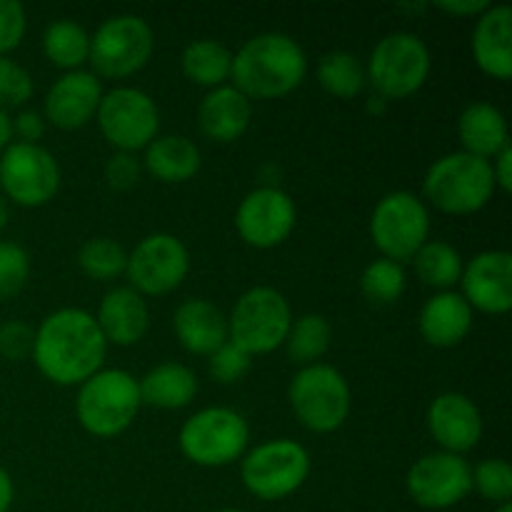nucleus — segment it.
<instances>
[{
    "label": "nucleus",
    "instance_id": "obj_4",
    "mask_svg": "<svg viewBox=\"0 0 512 512\" xmlns=\"http://www.w3.org/2000/svg\"><path fill=\"white\" fill-rule=\"evenodd\" d=\"M140 405L143 400L133 375L118 368L98 370L85 383H80L75 415L95 438H115L130 428Z\"/></svg>",
    "mask_w": 512,
    "mask_h": 512
},
{
    "label": "nucleus",
    "instance_id": "obj_46",
    "mask_svg": "<svg viewBox=\"0 0 512 512\" xmlns=\"http://www.w3.org/2000/svg\"><path fill=\"white\" fill-rule=\"evenodd\" d=\"M13 143V118L0 108V150H5Z\"/></svg>",
    "mask_w": 512,
    "mask_h": 512
},
{
    "label": "nucleus",
    "instance_id": "obj_26",
    "mask_svg": "<svg viewBox=\"0 0 512 512\" xmlns=\"http://www.w3.org/2000/svg\"><path fill=\"white\" fill-rule=\"evenodd\" d=\"M140 400L160 410H180L193 403L198 378L188 365L160 363L138 380Z\"/></svg>",
    "mask_w": 512,
    "mask_h": 512
},
{
    "label": "nucleus",
    "instance_id": "obj_28",
    "mask_svg": "<svg viewBox=\"0 0 512 512\" xmlns=\"http://www.w3.org/2000/svg\"><path fill=\"white\" fill-rule=\"evenodd\" d=\"M180 68H183L185 78L193 80L195 85H205V88L213 90L225 85V80L230 78L233 53L220 40L200 38L185 45Z\"/></svg>",
    "mask_w": 512,
    "mask_h": 512
},
{
    "label": "nucleus",
    "instance_id": "obj_7",
    "mask_svg": "<svg viewBox=\"0 0 512 512\" xmlns=\"http://www.w3.org/2000/svg\"><path fill=\"white\" fill-rule=\"evenodd\" d=\"M288 398L295 418L313 433H335L350 415V385L333 365L300 368L290 380Z\"/></svg>",
    "mask_w": 512,
    "mask_h": 512
},
{
    "label": "nucleus",
    "instance_id": "obj_14",
    "mask_svg": "<svg viewBox=\"0 0 512 512\" xmlns=\"http://www.w3.org/2000/svg\"><path fill=\"white\" fill-rule=\"evenodd\" d=\"M190 270V255L183 240L170 233H153L140 240L128 255L125 275L140 295L173 293Z\"/></svg>",
    "mask_w": 512,
    "mask_h": 512
},
{
    "label": "nucleus",
    "instance_id": "obj_51",
    "mask_svg": "<svg viewBox=\"0 0 512 512\" xmlns=\"http://www.w3.org/2000/svg\"><path fill=\"white\" fill-rule=\"evenodd\" d=\"M213 512H245V510H238V508H223V510H213Z\"/></svg>",
    "mask_w": 512,
    "mask_h": 512
},
{
    "label": "nucleus",
    "instance_id": "obj_3",
    "mask_svg": "<svg viewBox=\"0 0 512 512\" xmlns=\"http://www.w3.org/2000/svg\"><path fill=\"white\" fill-rule=\"evenodd\" d=\"M490 160L465 150L435 160L423 180V193L438 210L450 215H473L490 203L495 193Z\"/></svg>",
    "mask_w": 512,
    "mask_h": 512
},
{
    "label": "nucleus",
    "instance_id": "obj_23",
    "mask_svg": "<svg viewBox=\"0 0 512 512\" xmlns=\"http://www.w3.org/2000/svg\"><path fill=\"white\" fill-rule=\"evenodd\" d=\"M253 120V105L235 85H220L203 98L198 108V123L205 138L215 143H233L248 130Z\"/></svg>",
    "mask_w": 512,
    "mask_h": 512
},
{
    "label": "nucleus",
    "instance_id": "obj_40",
    "mask_svg": "<svg viewBox=\"0 0 512 512\" xmlns=\"http://www.w3.org/2000/svg\"><path fill=\"white\" fill-rule=\"evenodd\" d=\"M25 35V8L18 0H0V55H8Z\"/></svg>",
    "mask_w": 512,
    "mask_h": 512
},
{
    "label": "nucleus",
    "instance_id": "obj_49",
    "mask_svg": "<svg viewBox=\"0 0 512 512\" xmlns=\"http://www.w3.org/2000/svg\"><path fill=\"white\" fill-rule=\"evenodd\" d=\"M8 218H10V208H8V200L3 198V195H0V230L5 228V225H8Z\"/></svg>",
    "mask_w": 512,
    "mask_h": 512
},
{
    "label": "nucleus",
    "instance_id": "obj_20",
    "mask_svg": "<svg viewBox=\"0 0 512 512\" xmlns=\"http://www.w3.org/2000/svg\"><path fill=\"white\" fill-rule=\"evenodd\" d=\"M473 58L483 73L498 80L512 75V8L490 5L473 30Z\"/></svg>",
    "mask_w": 512,
    "mask_h": 512
},
{
    "label": "nucleus",
    "instance_id": "obj_32",
    "mask_svg": "<svg viewBox=\"0 0 512 512\" xmlns=\"http://www.w3.org/2000/svg\"><path fill=\"white\" fill-rule=\"evenodd\" d=\"M318 83L323 85L325 93L335 95V98H355L363 93L368 75H365L358 55L348 53V50H333L320 58Z\"/></svg>",
    "mask_w": 512,
    "mask_h": 512
},
{
    "label": "nucleus",
    "instance_id": "obj_34",
    "mask_svg": "<svg viewBox=\"0 0 512 512\" xmlns=\"http://www.w3.org/2000/svg\"><path fill=\"white\" fill-rule=\"evenodd\" d=\"M128 253L113 238H90L78 250V265L88 278L113 280L125 273Z\"/></svg>",
    "mask_w": 512,
    "mask_h": 512
},
{
    "label": "nucleus",
    "instance_id": "obj_41",
    "mask_svg": "<svg viewBox=\"0 0 512 512\" xmlns=\"http://www.w3.org/2000/svg\"><path fill=\"white\" fill-rule=\"evenodd\" d=\"M105 180L113 190H130L140 180V160L135 153H115L105 163Z\"/></svg>",
    "mask_w": 512,
    "mask_h": 512
},
{
    "label": "nucleus",
    "instance_id": "obj_17",
    "mask_svg": "<svg viewBox=\"0 0 512 512\" xmlns=\"http://www.w3.org/2000/svg\"><path fill=\"white\" fill-rule=\"evenodd\" d=\"M463 298L470 308L503 315L512 308V255L508 250H483L460 275Z\"/></svg>",
    "mask_w": 512,
    "mask_h": 512
},
{
    "label": "nucleus",
    "instance_id": "obj_39",
    "mask_svg": "<svg viewBox=\"0 0 512 512\" xmlns=\"http://www.w3.org/2000/svg\"><path fill=\"white\" fill-rule=\"evenodd\" d=\"M35 330L23 320H8L0 325V355L8 360H25L33 355Z\"/></svg>",
    "mask_w": 512,
    "mask_h": 512
},
{
    "label": "nucleus",
    "instance_id": "obj_30",
    "mask_svg": "<svg viewBox=\"0 0 512 512\" xmlns=\"http://www.w3.org/2000/svg\"><path fill=\"white\" fill-rule=\"evenodd\" d=\"M330 340H333V328H330L328 318L318 313L300 315L298 320L290 323L288 338H285V350H288V358L295 365H315L330 348Z\"/></svg>",
    "mask_w": 512,
    "mask_h": 512
},
{
    "label": "nucleus",
    "instance_id": "obj_22",
    "mask_svg": "<svg viewBox=\"0 0 512 512\" xmlns=\"http://www.w3.org/2000/svg\"><path fill=\"white\" fill-rule=\"evenodd\" d=\"M173 330L180 345L193 355H213L228 343V318L205 298L180 303L173 315Z\"/></svg>",
    "mask_w": 512,
    "mask_h": 512
},
{
    "label": "nucleus",
    "instance_id": "obj_43",
    "mask_svg": "<svg viewBox=\"0 0 512 512\" xmlns=\"http://www.w3.org/2000/svg\"><path fill=\"white\" fill-rule=\"evenodd\" d=\"M433 5L443 13L458 15V18H478L490 8L488 0H438Z\"/></svg>",
    "mask_w": 512,
    "mask_h": 512
},
{
    "label": "nucleus",
    "instance_id": "obj_24",
    "mask_svg": "<svg viewBox=\"0 0 512 512\" xmlns=\"http://www.w3.org/2000/svg\"><path fill=\"white\" fill-rule=\"evenodd\" d=\"M420 335L433 348H453L468 338L473 328V308L455 290L433 295L420 310Z\"/></svg>",
    "mask_w": 512,
    "mask_h": 512
},
{
    "label": "nucleus",
    "instance_id": "obj_1",
    "mask_svg": "<svg viewBox=\"0 0 512 512\" xmlns=\"http://www.w3.org/2000/svg\"><path fill=\"white\" fill-rule=\"evenodd\" d=\"M105 343L93 315L83 308H60L35 330L33 360L58 385H80L100 370Z\"/></svg>",
    "mask_w": 512,
    "mask_h": 512
},
{
    "label": "nucleus",
    "instance_id": "obj_35",
    "mask_svg": "<svg viewBox=\"0 0 512 512\" xmlns=\"http://www.w3.org/2000/svg\"><path fill=\"white\" fill-rule=\"evenodd\" d=\"M473 488L490 503L505 505L512 498V468L508 460L488 458L475 465Z\"/></svg>",
    "mask_w": 512,
    "mask_h": 512
},
{
    "label": "nucleus",
    "instance_id": "obj_47",
    "mask_svg": "<svg viewBox=\"0 0 512 512\" xmlns=\"http://www.w3.org/2000/svg\"><path fill=\"white\" fill-rule=\"evenodd\" d=\"M428 8L430 5L423 3V0H420V3H400L398 5L400 13H408V15H420V13H425Z\"/></svg>",
    "mask_w": 512,
    "mask_h": 512
},
{
    "label": "nucleus",
    "instance_id": "obj_44",
    "mask_svg": "<svg viewBox=\"0 0 512 512\" xmlns=\"http://www.w3.org/2000/svg\"><path fill=\"white\" fill-rule=\"evenodd\" d=\"M490 165H493L495 185H500L505 193H510L512 190V148L510 145H505V148L495 155V160Z\"/></svg>",
    "mask_w": 512,
    "mask_h": 512
},
{
    "label": "nucleus",
    "instance_id": "obj_18",
    "mask_svg": "<svg viewBox=\"0 0 512 512\" xmlns=\"http://www.w3.org/2000/svg\"><path fill=\"white\" fill-rule=\"evenodd\" d=\"M428 430L445 453L463 455L480 443L483 415L463 393H443L430 403Z\"/></svg>",
    "mask_w": 512,
    "mask_h": 512
},
{
    "label": "nucleus",
    "instance_id": "obj_27",
    "mask_svg": "<svg viewBox=\"0 0 512 512\" xmlns=\"http://www.w3.org/2000/svg\"><path fill=\"white\" fill-rule=\"evenodd\" d=\"M200 150L185 135H158L145 148L143 165L163 183H185L200 170Z\"/></svg>",
    "mask_w": 512,
    "mask_h": 512
},
{
    "label": "nucleus",
    "instance_id": "obj_33",
    "mask_svg": "<svg viewBox=\"0 0 512 512\" xmlns=\"http://www.w3.org/2000/svg\"><path fill=\"white\" fill-rule=\"evenodd\" d=\"M360 290L373 305H393L405 293V270L395 260L378 258L360 275Z\"/></svg>",
    "mask_w": 512,
    "mask_h": 512
},
{
    "label": "nucleus",
    "instance_id": "obj_12",
    "mask_svg": "<svg viewBox=\"0 0 512 512\" xmlns=\"http://www.w3.org/2000/svg\"><path fill=\"white\" fill-rule=\"evenodd\" d=\"M100 133L120 153H135L148 148L150 140L158 138L160 113L155 100L145 90L120 85L103 93L95 113Z\"/></svg>",
    "mask_w": 512,
    "mask_h": 512
},
{
    "label": "nucleus",
    "instance_id": "obj_11",
    "mask_svg": "<svg viewBox=\"0 0 512 512\" xmlns=\"http://www.w3.org/2000/svg\"><path fill=\"white\" fill-rule=\"evenodd\" d=\"M155 38L148 20L140 15L123 13L103 20L90 38V65L103 78H128L145 68L153 55Z\"/></svg>",
    "mask_w": 512,
    "mask_h": 512
},
{
    "label": "nucleus",
    "instance_id": "obj_13",
    "mask_svg": "<svg viewBox=\"0 0 512 512\" xmlns=\"http://www.w3.org/2000/svg\"><path fill=\"white\" fill-rule=\"evenodd\" d=\"M0 188L5 200L23 208H40L60 188L58 160L40 145L10 143L0 155Z\"/></svg>",
    "mask_w": 512,
    "mask_h": 512
},
{
    "label": "nucleus",
    "instance_id": "obj_5",
    "mask_svg": "<svg viewBox=\"0 0 512 512\" xmlns=\"http://www.w3.org/2000/svg\"><path fill=\"white\" fill-rule=\"evenodd\" d=\"M430 50L415 33H390L375 43L370 53L368 83L375 95L390 100H403L418 93L430 75Z\"/></svg>",
    "mask_w": 512,
    "mask_h": 512
},
{
    "label": "nucleus",
    "instance_id": "obj_29",
    "mask_svg": "<svg viewBox=\"0 0 512 512\" xmlns=\"http://www.w3.org/2000/svg\"><path fill=\"white\" fill-rule=\"evenodd\" d=\"M43 50L50 63L58 65V68L80 70V65L88 63L90 35L75 20H53L43 33Z\"/></svg>",
    "mask_w": 512,
    "mask_h": 512
},
{
    "label": "nucleus",
    "instance_id": "obj_38",
    "mask_svg": "<svg viewBox=\"0 0 512 512\" xmlns=\"http://www.w3.org/2000/svg\"><path fill=\"white\" fill-rule=\"evenodd\" d=\"M33 75L8 55H0V108L23 105L33 95Z\"/></svg>",
    "mask_w": 512,
    "mask_h": 512
},
{
    "label": "nucleus",
    "instance_id": "obj_15",
    "mask_svg": "<svg viewBox=\"0 0 512 512\" xmlns=\"http://www.w3.org/2000/svg\"><path fill=\"white\" fill-rule=\"evenodd\" d=\"M405 488L420 508H453L473 490V468L463 455L440 450V453H430L415 460L405 478Z\"/></svg>",
    "mask_w": 512,
    "mask_h": 512
},
{
    "label": "nucleus",
    "instance_id": "obj_31",
    "mask_svg": "<svg viewBox=\"0 0 512 512\" xmlns=\"http://www.w3.org/2000/svg\"><path fill=\"white\" fill-rule=\"evenodd\" d=\"M413 265L418 278L425 285H433V288L450 290L455 283H460V275H463V255L453 248L445 240H428L418 253L413 255Z\"/></svg>",
    "mask_w": 512,
    "mask_h": 512
},
{
    "label": "nucleus",
    "instance_id": "obj_42",
    "mask_svg": "<svg viewBox=\"0 0 512 512\" xmlns=\"http://www.w3.org/2000/svg\"><path fill=\"white\" fill-rule=\"evenodd\" d=\"M45 133V120L43 115L35 113V110H20L13 118V135H18V143L38 145V140Z\"/></svg>",
    "mask_w": 512,
    "mask_h": 512
},
{
    "label": "nucleus",
    "instance_id": "obj_9",
    "mask_svg": "<svg viewBox=\"0 0 512 512\" xmlns=\"http://www.w3.org/2000/svg\"><path fill=\"white\" fill-rule=\"evenodd\" d=\"M310 475V455L288 438L268 440L243 455L240 480L260 500H283L303 488Z\"/></svg>",
    "mask_w": 512,
    "mask_h": 512
},
{
    "label": "nucleus",
    "instance_id": "obj_48",
    "mask_svg": "<svg viewBox=\"0 0 512 512\" xmlns=\"http://www.w3.org/2000/svg\"><path fill=\"white\" fill-rule=\"evenodd\" d=\"M385 105H388V100L385 98H380V95H370V100H368V113H373V115H380L385 110Z\"/></svg>",
    "mask_w": 512,
    "mask_h": 512
},
{
    "label": "nucleus",
    "instance_id": "obj_19",
    "mask_svg": "<svg viewBox=\"0 0 512 512\" xmlns=\"http://www.w3.org/2000/svg\"><path fill=\"white\" fill-rule=\"evenodd\" d=\"M103 88L90 70H68L45 95V118L60 130H78L98 113Z\"/></svg>",
    "mask_w": 512,
    "mask_h": 512
},
{
    "label": "nucleus",
    "instance_id": "obj_37",
    "mask_svg": "<svg viewBox=\"0 0 512 512\" xmlns=\"http://www.w3.org/2000/svg\"><path fill=\"white\" fill-rule=\"evenodd\" d=\"M210 363H208V373L215 383L220 385H233L238 380L245 378V373L250 370V358L243 348H238L235 343H223L213 355H208Z\"/></svg>",
    "mask_w": 512,
    "mask_h": 512
},
{
    "label": "nucleus",
    "instance_id": "obj_50",
    "mask_svg": "<svg viewBox=\"0 0 512 512\" xmlns=\"http://www.w3.org/2000/svg\"><path fill=\"white\" fill-rule=\"evenodd\" d=\"M495 512H512V505L510 503H505V505H498V510Z\"/></svg>",
    "mask_w": 512,
    "mask_h": 512
},
{
    "label": "nucleus",
    "instance_id": "obj_2",
    "mask_svg": "<svg viewBox=\"0 0 512 512\" xmlns=\"http://www.w3.org/2000/svg\"><path fill=\"white\" fill-rule=\"evenodd\" d=\"M308 75L303 45L285 33H260L233 55L230 78L250 100H275L293 93Z\"/></svg>",
    "mask_w": 512,
    "mask_h": 512
},
{
    "label": "nucleus",
    "instance_id": "obj_16",
    "mask_svg": "<svg viewBox=\"0 0 512 512\" xmlns=\"http://www.w3.org/2000/svg\"><path fill=\"white\" fill-rule=\"evenodd\" d=\"M295 203L278 185H260L250 190L238 205L235 228L240 238L260 250L285 243L295 228Z\"/></svg>",
    "mask_w": 512,
    "mask_h": 512
},
{
    "label": "nucleus",
    "instance_id": "obj_10",
    "mask_svg": "<svg viewBox=\"0 0 512 512\" xmlns=\"http://www.w3.org/2000/svg\"><path fill=\"white\" fill-rule=\"evenodd\" d=\"M370 235L383 258L403 265L430 240L428 205L408 190L383 195L370 215Z\"/></svg>",
    "mask_w": 512,
    "mask_h": 512
},
{
    "label": "nucleus",
    "instance_id": "obj_21",
    "mask_svg": "<svg viewBox=\"0 0 512 512\" xmlns=\"http://www.w3.org/2000/svg\"><path fill=\"white\" fill-rule=\"evenodd\" d=\"M95 323H98L105 343L135 345L148 333V303L133 288H113L100 300Z\"/></svg>",
    "mask_w": 512,
    "mask_h": 512
},
{
    "label": "nucleus",
    "instance_id": "obj_45",
    "mask_svg": "<svg viewBox=\"0 0 512 512\" xmlns=\"http://www.w3.org/2000/svg\"><path fill=\"white\" fill-rule=\"evenodd\" d=\"M13 478L8 475V470L0 468V512H8L13 505Z\"/></svg>",
    "mask_w": 512,
    "mask_h": 512
},
{
    "label": "nucleus",
    "instance_id": "obj_25",
    "mask_svg": "<svg viewBox=\"0 0 512 512\" xmlns=\"http://www.w3.org/2000/svg\"><path fill=\"white\" fill-rule=\"evenodd\" d=\"M458 135L463 150L478 158H495L505 145H510L508 120L503 110L495 108L493 103H470L458 118Z\"/></svg>",
    "mask_w": 512,
    "mask_h": 512
},
{
    "label": "nucleus",
    "instance_id": "obj_6",
    "mask_svg": "<svg viewBox=\"0 0 512 512\" xmlns=\"http://www.w3.org/2000/svg\"><path fill=\"white\" fill-rule=\"evenodd\" d=\"M290 323L293 313L285 295L268 285H255L245 290L233 305L228 318V340L243 348L250 358L273 353L288 338Z\"/></svg>",
    "mask_w": 512,
    "mask_h": 512
},
{
    "label": "nucleus",
    "instance_id": "obj_36",
    "mask_svg": "<svg viewBox=\"0 0 512 512\" xmlns=\"http://www.w3.org/2000/svg\"><path fill=\"white\" fill-rule=\"evenodd\" d=\"M30 275V255L13 240L0 243V300H10L25 288Z\"/></svg>",
    "mask_w": 512,
    "mask_h": 512
},
{
    "label": "nucleus",
    "instance_id": "obj_8",
    "mask_svg": "<svg viewBox=\"0 0 512 512\" xmlns=\"http://www.w3.org/2000/svg\"><path fill=\"white\" fill-rule=\"evenodd\" d=\"M248 420L233 408H205L180 428L178 443L185 458L200 468H223L248 450Z\"/></svg>",
    "mask_w": 512,
    "mask_h": 512
}]
</instances>
